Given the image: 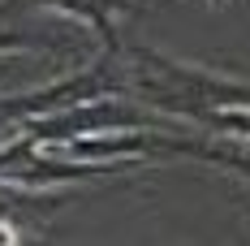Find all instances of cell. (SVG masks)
<instances>
[{
  "instance_id": "cell-1",
  "label": "cell",
  "mask_w": 250,
  "mask_h": 246,
  "mask_svg": "<svg viewBox=\"0 0 250 246\" xmlns=\"http://www.w3.org/2000/svg\"><path fill=\"white\" fill-rule=\"evenodd\" d=\"M39 4H56V9H65V13H78V18H86V22H95L104 39L112 44V30H108V13L117 9V0H39Z\"/></svg>"
},
{
  "instance_id": "cell-2",
  "label": "cell",
  "mask_w": 250,
  "mask_h": 246,
  "mask_svg": "<svg viewBox=\"0 0 250 246\" xmlns=\"http://www.w3.org/2000/svg\"><path fill=\"white\" fill-rule=\"evenodd\" d=\"M0 246H18V229L9 221H0Z\"/></svg>"
}]
</instances>
